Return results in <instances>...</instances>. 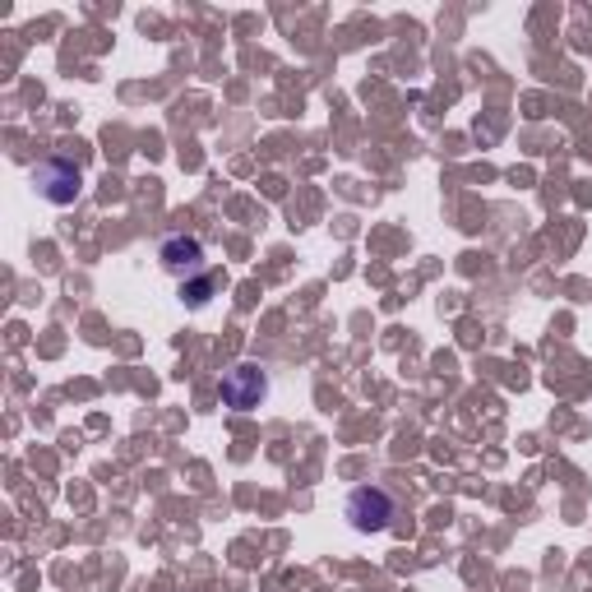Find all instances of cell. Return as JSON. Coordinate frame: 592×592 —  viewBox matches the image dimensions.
Instances as JSON below:
<instances>
[{
  "mask_svg": "<svg viewBox=\"0 0 592 592\" xmlns=\"http://www.w3.org/2000/svg\"><path fill=\"white\" fill-rule=\"evenodd\" d=\"M393 519H399V505L384 486H357L347 496V523L357 532H384L393 528Z\"/></svg>",
  "mask_w": 592,
  "mask_h": 592,
  "instance_id": "1",
  "label": "cell"
},
{
  "mask_svg": "<svg viewBox=\"0 0 592 592\" xmlns=\"http://www.w3.org/2000/svg\"><path fill=\"white\" fill-rule=\"evenodd\" d=\"M33 186L47 204H74L79 190H84V176H79L70 157H47V163L33 167Z\"/></svg>",
  "mask_w": 592,
  "mask_h": 592,
  "instance_id": "2",
  "label": "cell"
},
{
  "mask_svg": "<svg viewBox=\"0 0 592 592\" xmlns=\"http://www.w3.org/2000/svg\"><path fill=\"white\" fill-rule=\"evenodd\" d=\"M269 399V375L264 366H236L223 375V403L236 407V412H250V407H260Z\"/></svg>",
  "mask_w": 592,
  "mask_h": 592,
  "instance_id": "3",
  "label": "cell"
},
{
  "mask_svg": "<svg viewBox=\"0 0 592 592\" xmlns=\"http://www.w3.org/2000/svg\"><path fill=\"white\" fill-rule=\"evenodd\" d=\"M157 260H163L167 273L190 283V279H200L204 273V246L194 241V236H167V241L157 246Z\"/></svg>",
  "mask_w": 592,
  "mask_h": 592,
  "instance_id": "4",
  "label": "cell"
},
{
  "mask_svg": "<svg viewBox=\"0 0 592 592\" xmlns=\"http://www.w3.org/2000/svg\"><path fill=\"white\" fill-rule=\"evenodd\" d=\"M209 296H213V279H209V273H200V279L181 283V301H186V306H194V310H200V306L209 301Z\"/></svg>",
  "mask_w": 592,
  "mask_h": 592,
  "instance_id": "5",
  "label": "cell"
}]
</instances>
